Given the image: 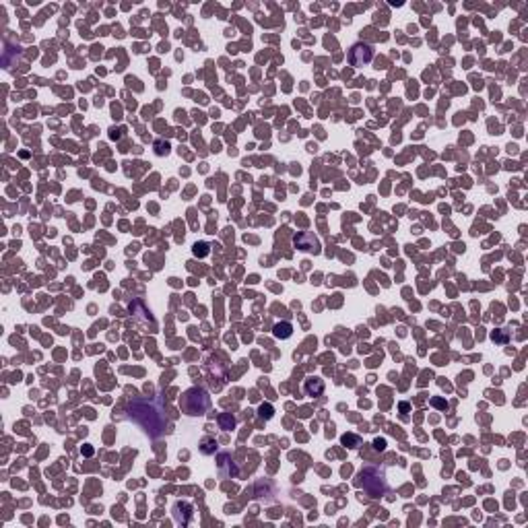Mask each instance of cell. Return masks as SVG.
I'll return each instance as SVG.
<instances>
[{
	"mask_svg": "<svg viewBox=\"0 0 528 528\" xmlns=\"http://www.w3.org/2000/svg\"><path fill=\"white\" fill-rule=\"evenodd\" d=\"M126 415L128 419L143 425L146 434L153 437L163 436L169 429L167 413L159 398H132L126 404Z\"/></svg>",
	"mask_w": 528,
	"mask_h": 528,
	"instance_id": "obj_1",
	"label": "cell"
},
{
	"mask_svg": "<svg viewBox=\"0 0 528 528\" xmlns=\"http://www.w3.org/2000/svg\"><path fill=\"white\" fill-rule=\"evenodd\" d=\"M357 485H361V487L365 489L369 497H382L388 489L386 474L382 469H378V466H367V469H363L357 477Z\"/></svg>",
	"mask_w": 528,
	"mask_h": 528,
	"instance_id": "obj_2",
	"label": "cell"
},
{
	"mask_svg": "<svg viewBox=\"0 0 528 528\" xmlns=\"http://www.w3.org/2000/svg\"><path fill=\"white\" fill-rule=\"evenodd\" d=\"M211 406V396L202 388H190L182 394V409H184L186 415L190 417H196V415H204Z\"/></svg>",
	"mask_w": 528,
	"mask_h": 528,
	"instance_id": "obj_3",
	"label": "cell"
},
{
	"mask_svg": "<svg viewBox=\"0 0 528 528\" xmlns=\"http://www.w3.org/2000/svg\"><path fill=\"white\" fill-rule=\"evenodd\" d=\"M371 60H374V48H371L369 44L359 41V44L351 46V50H349V64L351 66H355V68L365 66V64L371 62Z\"/></svg>",
	"mask_w": 528,
	"mask_h": 528,
	"instance_id": "obj_4",
	"label": "cell"
},
{
	"mask_svg": "<svg viewBox=\"0 0 528 528\" xmlns=\"http://www.w3.org/2000/svg\"><path fill=\"white\" fill-rule=\"evenodd\" d=\"M293 246L304 252H318L320 250V239L310 231H297L293 236Z\"/></svg>",
	"mask_w": 528,
	"mask_h": 528,
	"instance_id": "obj_5",
	"label": "cell"
},
{
	"mask_svg": "<svg viewBox=\"0 0 528 528\" xmlns=\"http://www.w3.org/2000/svg\"><path fill=\"white\" fill-rule=\"evenodd\" d=\"M174 518L178 524H190V520H192V506L188 501H178L174 506Z\"/></svg>",
	"mask_w": 528,
	"mask_h": 528,
	"instance_id": "obj_6",
	"label": "cell"
},
{
	"mask_svg": "<svg viewBox=\"0 0 528 528\" xmlns=\"http://www.w3.org/2000/svg\"><path fill=\"white\" fill-rule=\"evenodd\" d=\"M304 390H306V394H308V396H311V398L322 396V392H324V380H322V378H318V376H311V378H308L306 382H304Z\"/></svg>",
	"mask_w": 528,
	"mask_h": 528,
	"instance_id": "obj_7",
	"label": "cell"
},
{
	"mask_svg": "<svg viewBox=\"0 0 528 528\" xmlns=\"http://www.w3.org/2000/svg\"><path fill=\"white\" fill-rule=\"evenodd\" d=\"M273 334H274V339H289V336L293 334L291 322H276L273 326Z\"/></svg>",
	"mask_w": 528,
	"mask_h": 528,
	"instance_id": "obj_8",
	"label": "cell"
},
{
	"mask_svg": "<svg viewBox=\"0 0 528 528\" xmlns=\"http://www.w3.org/2000/svg\"><path fill=\"white\" fill-rule=\"evenodd\" d=\"M219 427L223 431H231L233 427H236V417H233L231 413H221L219 415Z\"/></svg>",
	"mask_w": 528,
	"mask_h": 528,
	"instance_id": "obj_9",
	"label": "cell"
},
{
	"mask_svg": "<svg viewBox=\"0 0 528 528\" xmlns=\"http://www.w3.org/2000/svg\"><path fill=\"white\" fill-rule=\"evenodd\" d=\"M200 452L202 454H215L217 452V441H215L213 437H204L200 441Z\"/></svg>",
	"mask_w": 528,
	"mask_h": 528,
	"instance_id": "obj_10",
	"label": "cell"
},
{
	"mask_svg": "<svg viewBox=\"0 0 528 528\" xmlns=\"http://www.w3.org/2000/svg\"><path fill=\"white\" fill-rule=\"evenodd\" d=\"M341 441H343L345 446H349V448H359V446H361L359 436H355V434H345V436L341 437Z\"/></svg>",
	"mask_w": 528,
	"mask_h": 528,
	"instance_id": "obj_11",
	"label": "cell"
},
{
	"mask_svg": "<svg viewBox=\"0 0 528 528\" xmlns=\"http://www.w3.org/2000/svg\"><path fill=\"white\" fill-rule=\"evenodd\" d=\"M192 252H194V256H200V258H204L206 254L211 252V250H209V244H204V241H198V244H194Z\"/></svg>",
	"mask_w": 528,
	"mask_h": 528,
	"instance_id": "obj_12",
	"label": "cell"
},
{
	"mask_svg": "<svg viewBox=\"0 0 528 528\" xmlns=\"http://www.w3.org/2000/svg\"><path fill=\"white\" fill-rule=\"evenodd\" d=\"M258 411H260V417H266V419H271L273 413H274V409H273L271 404H260V409H258Z\"/></svg>",
	"mask_w": 528,
	"mask_h": 528,
	"instance_id": "obj_13",
	"label": "cell"
},
{
	"mask_svg": "<svg viewBox=\"0 0 528 528\" xmlns=\"http://www.w3.org/2000/svg\"><path fill=\"white\" fill-rule=\"evenodd\" d=\"M374 448L382 452V450L386 448V439H384V437H378V439H374Z\"/></svg>",
	"mask_w": 528,
	"mask_h": 528,
	"instance_id": "obj_14",
	"label": "cell"
},
{
	"mask_svg": "<svg viewBox=\"0 0 528 528\" xmlns=\"http://www.w3.org/2000/svg\"><path fill=\"white\" fill-rule=\"evenodd\" d=\"M431 404L437 406V409H444V411L448 409V402H446V401H439V398H434V401H431Z\"/></svg>",
	"mask_w": 528,
	"mask_h": 528,
	"instance_id": "obj_15",
	"label": "cell"
}]
</instances>
